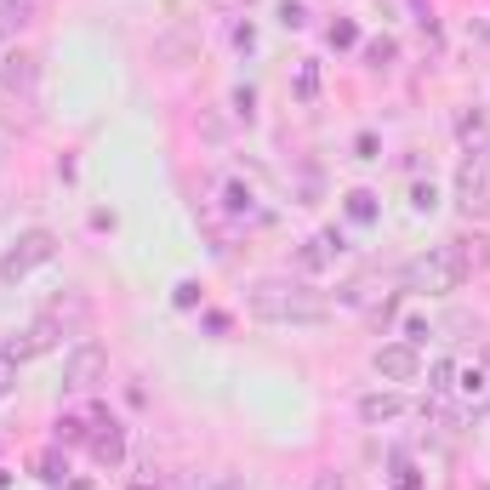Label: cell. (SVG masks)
<instances>
[{
    "mask_svg": "<svg viewBox=\"0 0 490 490\" xmlns=\"http://www.w3.org/2000/svg\"><path fill=\"white\" fill-rule=\"evenodd\" d=\"M479 263H485V245L479 240H451V245H439L434 257L411 263V285L416 291H456Z\"/></svg>",
    "mask_w": 490,
    "mask_h": 490,
    "instance_id": "1",
    "label": "cell"
},
{
    "mask_svg": "<svg viewBox=\"0 0 490 490\" xmlns=\"http://www.w3.org/2000/svg\"><path fill=\"white\" fill-rule=\"evenodd\" d=\"M251 308L263 319H291V325H314V319H325V303H319L314 291L303 285H263L251 296Z\"/></svg>",
    "mask_w": 490,
    "mask_h": 490,
    "instance_id": "2",
    "label": "cell"
},
{
    "mask_svg": "<svg viewBox=\"0 0 490 490\" xmlns=\"http://www.w3.org/2000/svg\"><path fill=\"white\" fill-rule=\"evenodd\" d=\"M456 200L467 211H490V155L485 148H467V160L456 172Z\"/></svg>",
    "mask_w": 490,
    "mask_h": 490,
    "instance_id": "3",
    "label": "cell"
},
{
    "mask_svg": "<svg viewBox=\"0 0 490 490\" xmlns=\"http://www.w3.org/2000/svg\"><path fill=\"white\" fill-rule=\"evenodd\" d=\"M46 257H52V234H24L17 251L0 263V274H6V280H24V274H29L35 263H46Z\"/></svg>",
    "mask_w": 490,
    "mask_h": 490,
    "instance_id": "4",
    "label": "cell"
},
{
    "mask_svg": "<svg viewBox=\"0 0 490 490\" xmlns=\"http://www.w3.org/2000/svg\"><path fill=\"white\" fill-rule=\"evenodd\" d=\"M376 371L405 382V376H416V354H411V348H382V354H376Z\"/></svg>",
    "mask_w": 490,
    "mask_h": 490,
    "instance_id": "5",
    "label": "cell"
},
{
    "mask_svg": "<svg viewBox=\"0 0 490 490\" xmlns=\"http://www.w3.org/2000/svg\"><path fill=\"white\" fill-rule=\"evenodd\" d=\"M359 416L365 422H388V416H399V399L394 394H371V399H359Z\"/></svg>",
    "mask_w": 490,
    "mask_h": 490,
    "instance_id": "6",
    "label": "cell"
},
{
    "mask_svg": "<svg viewBox=\"0 0 490 490\" xmlns=\"http://www.w3.org/2000/svg\"><path fill=\"white\" fill-rule=\"evenodd\" d=\"M92 451H97V462H120V428H115V422H109V434L92 439Z\"/></svg>",
    "mask_w": 490,
    "mask_h": 490,
    "instance_id": "7",
    "label": "cell"
},
{
    "mask_svg": "<svg viewBox=\"0 0 490 490\" xmlns=\"http://www.w3.org/2000/svg\"><path fill=\"white\" fill-rule=\"evenodd\" d=\"M92 371H97V348H86V354L75 359V388H86V382H92Z\"/></svg>",
    "mask_w": 490,
    "mask_h": 490,
    "instance_id": "8",
    "label": "cell"
},
{
    "mask_svg": "<svg viewBox=\"0 0 490 490\" xmlns=\"http://www.w3.org/2000/svg\"><path fill=\"white\" fill-rule=\"evenodd\" d=\"M6 382H12V354H0V394H6Z\"/></svg>",
    "mask_w": 490,
    "mask_h": 490,
    "instance_id": "9",
    "label": "cell"
},
{
    "mask_svg": "<svg viewBox=\"0 0 490 490\" xmlns=\"http://www.w3.org/2000/svg\"><path fill=\"white\" fill-rule=\"evenodd\" d=\"M314 490H336V479H319V485H314Z\"/></svg>",
    "mask_w": 490,
    "mask_h": 490,
    "instance_id": "10",
    "label": "cell"
}]
</instances>
